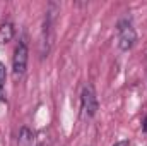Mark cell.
I'll return each instance as SVG.
<instances>
[{
	"instance_id": "6da1fadb",
	"label": "cell",
	"mask_w": 147,
	"mask_h": 146,
	"mask_svg": "<svg viewBox=\"0 0 147 146\" xmlns=\"http://www.w3.org/2000/svg\"><path fill=\"white\" fill-rule=\"evenodd\" d=\"M60 7L58 3L51 2L46 9L45 19H43V29H41V57H48L51 46H53V40H55V17L58 14Z\"/></svg>"
},
{
	"instance_id": "7a4b0ae2",
	"label": "cell",
	"mask_w": 147,
	"mask_h": 146,
	"mask_svg": "<svg viewBox=\"0 0 147 146\" xmlns=\"http://www.w3.org/2000/svg\"><path fill=\"white\" fill-rule=\"evenodd\" d=\"M99 108L98 103V96H96V89L92 84H86L82 88L80 93V112L84 119H92L96 115V112Z\"/></svg>"
},
{
	"instance_id": "3957f363",
	"label": "cell",
	"mask_w": 147,
	"mask_h": 146,
	"mask_svg": "<svg viewBox=\"0 0 147 146\" xmlns=\"http://www.w3.org/2000/svg\"><path fill=\"white\" fill-rule=\"evenodd\" d=\"M28 59H29V48H28V41L26 38H22L16 50H14V57H12V72L14 77H22L28 67Z\"/></svg>"
},
{
	"instance_id": "277c9868",
	"label": "cell",
	"mask_w": 147,
	"mask_h": 146,
	"mask_svg": "<svg viewBox=\"0 0 147 146\" xmlns=\"http://www.w3.org/2000/svg\"><path fill=\"white\" fill-rule=\"evenodd\" d=\"M137 41V33L130 23H120L118 24V46L123 52H128Z\"/></svg>"
},
{
	"instance_id": "5b68a950",
	"label": "cell",
	"mask_w": 147,
	"mask_h": 146,
	"mask_svg": "<svg viewBox=\"0 0 147 146\" xmlns=\"http://www.w3.org/2000/svg\"><path fill=\"white\" fill-rule=\"evenodd\" d=\"M14 38V26L10 23L0 24V45H7Z\"/></svg>"
},
{
	"instance_id": "8992f818",
	"label": "cell",
	"mask_w": 147,
	"mask_h": 146,
	"mask_svg": "<svg viewBox=\"0 0 147 146\" xmlns=\"http://www.w3.org/2000/svg\"><path fill=\"white\" fill-rule=\"evenodd\" d=\"M33 132L29 129H21V134H19V145L21 146H28V145H33Z\"/></svg>"
},
{
	"instance_id": "52a82bcc",
	"label": "cell",
	"mask_w": 147,
	"mask_h": 146,
	"mask_svg": "<svg viewBox=\"0 0 147 146\" xmlns=\"http://www.w3.org/2000/svg\"><path fill=\"white\" fill-rule=\"evenodd\" d=\"M5 77H7V71H5V65L0 62V88L3 86V83H5Z\"/></svg>"
},
{
	"instance_id": "ba28073f",
	"label": "cell",
	"mask_w": 147,
	"mask_h": 146,
	"mask_svg": "<svg viewBox=\"0 0 147 146\" xmlns=\"http://www.w3.org/2000/svg\"><path fill=\"white\" fill-rule=\"evenodd\" d=\"M113 146H130V141L128 139H121V141H116Z\"/></svg>"
},
{
	"instance_id": "9c48e42d",
	"label": "cell",
	"mask_w": 147,
	"mask_h": 146,
	"mask_svg": "<svg viewBox=\"0 0 147 146\" xmlns=\"http://www.w3.org/2000/svg\"><path fill=\"white\" fill-rule=\"evenodd\" d=\"M0 102H5V96H3V91H2V88H0Z\"/></svg>"
},
{
	"instance_id": "30bf717a",
	"label": "cell",
	"mask_w": 147,
	"mask_h": 146,
	"mask_svg": "<svg viewBox=\"0 0 147 146\" xmlns=\"http://www.w3.org/2000/svg\"><path fill=\"white\" fill-rule=\"evenodd\" d=\"M144 131L147 132V117H146V120H144Z\"/></svg>"
},
{
	"instance_id": "8fae6325",
	"label": "cell",
	"mask_w": 147,
	"mask_h": 146,
	"mask_svg": "<svg viewBox=\"0 0 147 146\" xmlns=\"http://www.w3.org/2000/svg\"><path fill=\"white\" fill-rule=\"evenodd\" d=\"M38 146H41V145H38Z\"/></svg>"
}]
</instances>
